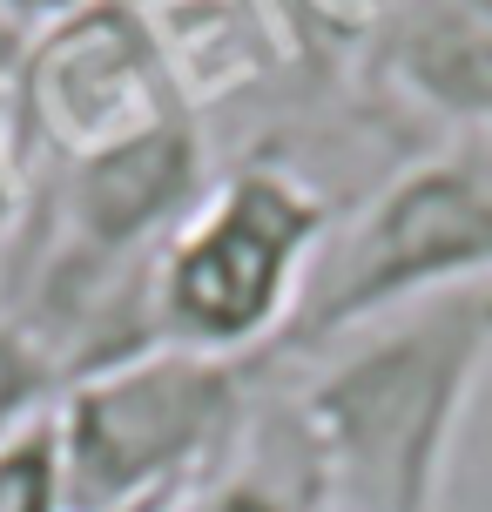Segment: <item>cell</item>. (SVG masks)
I'll return each instance as SVG.
<instances>
[{
  "label": "cell",
  "instance_id": "1",
  "mask_svg": "<svg viewBox=\"0 0 492 512\" xmlns=\"http://www.w3.org/2000/svg\"><path fill=\"white\" fill-rule=\"evenodd\" d=\"M290 371L284 391L324 459L331 512H439L459 425L492 371V283L385 310Z\"/></svg>",
  "mask_w": 492,
  "mask_h": 512
},
{
  "label": "cell",
  "instance_id": "5",
  "mask_svg": "<svg viewBox=\"0 0 492 512\" xmlns=\"http://www.w3.org/2000/svg\"><path fill=\"white\" fill-rule=\"evenodd\" d=\"M0 108L14 122L21 155L41 169L129 149L189 115L156 21L122 0H88L81 14L27 34Z\"/></svg>",
  "mask_w": 492,
  "mask_h": 512
},
{
  "label": "cell",
  "instance_id": "12",
  "mask_svg": "<svg viewBox=\"0 0 492 512\" xmlns=\"http://www.w3.org/2000/svg\"><path fill=\"white\" fill-rule=\"evenodd\" d=\"M122 7H142V14H162V7H176V0H122Z\"/></svg>",
  "mask_w": 492,
  "mask_h": 512
},
{
  "label": "cell",
  "instance_id": "2",
  "mask_svg": "<svg viewBox=\"0 0 492 512\" xmlns=\"http://www.w3.org/2000/svg\"><path fill=\"white\" fill-rule=\"evenodd\" d=\"M337 230L331 196L297 162H236L162 243L149 331L169 351L263 364L304 304L311 263Z\"/></svg>",
  "mask_w": 492,
  "mask_h": 512
},
{
  "label": "cell",
  "instance_id": "6",
  "mask_svg": "<svg viewBox=\"0 0 492 512\" xmlns=\"http://www.w3.org/2000/svg\"><path fill=\"white\" fill-rule=\"evenodd\" d=\"M378 95L452 135L492 128V0H391L371 34Z\"/></svg>",
  "mask_w": 492,
  "mask_h": 512
},
{
  "label": "cell",
  "instance_id": "7",
  "mask_svg": "<svg viewBox=\"0 0 492 512\" xmlns=\"http://www.w3.org/2000/svg\"><path fill=\"white\" fill-rule=\"evenodd\" d=\"M162 512H331L324 459H317L304 418L284 384H263L236 418V432L216 445V459L189 479Z\"/></svg>",
  "mask_w": 492,
  "mask_h": 512
},
{
  "label": "cell",
  "instance_id": "10",
  "mask_svg": "<svg viewBox=\"0 0 492 512\" xmlns=\"http://www.w3.org/2000/svg\"><path fill=\"white\" fill-rule=\"evenodd\" d=\"M21 203H27V155L14 142V122L0 108V256H7V236L21 223Z\"/></svg>",
  "mask_w": 492,
  "mask_h": 512
},
{
  "label": "cell",
  "instance_id": "3",
  "mask_svg": "<svg viewBox=\"0 0 492 512\" xmlns=\"http://www.w3.org/2000/svg\"><path fill=\"white\" fill-rule=\"evenodd\" d=\"M466 283H492V128L445 135L439 149L398 162L351 216H337L304 304L263 364H290L385 310Z\"/></svg>",
  "mask_w": 492,
  "mask_h": 512
},
{
  "label": "cell",
  "instance_id": "11",
  "mask_svg": "<svg viewBox=\"0 0 492 512\" xmlns=\"http://www.w3.org/2000/svg\"><path fill=\"white\" fill-rule=\"evenodd\" d=\"M88 0H0V21L21 27V34H41V27L68 21V14H81Z\"/></svg>",
  "mask_w": 492,
  "mask_h": 512
},
{
  "label": "cell",
  "instance_id": "8",
  "mask_svg": "<svg viewBox=\"0 0 492 512\" xmlns=\"http://www.w3.org/2000/svg\"><path fill=\"white\" fill-rule=\"evenodd\" d=\"M0 512H68V479H61V438H54V405L0 438Z\"/></svg>",
  "mask_w": 492,
  "mask_h": 512
},
{
  "label": "cell",
  "instance_id": "13",
  "mask_svg": "<svg viewBox=\"0 0 492 512\" xmlns=\"http://www.w3.org/2000/svg\"><path fill=\"white\" fill-rule=\"evenodd\" d=\"M142 512H162V506H142Z\"/></svg>",
  "mask_w": 492,
  "mask_h": 512
},
{
  "label": "cell",
  "instance_id": "4",
  "mask_svg": "<svg viewBox=\"0 0 492 512\" xmlns=\"http://www.w3.org/2000/svg\"><path fill=\"white\" fill-rule=\"evenodd\" d=\"M257 391V364L196 358V351H135L54 398L68 512H142L169 506L236 432Z\"/></svg>",
  "mask_w": 492,
  "mask_h": 512
},
{
  "label": "cell",
  "instance_id": "9",
  "mask_svg": "<svg viewBox=\"0 0 492 512\" xmlns=\"http://www.w3.org/2000/svg\"><path fill=\"white\" fill-rule=\"evenodd\" d=\"M54 398H61V364L0 310V438L34 425Z\"/></svg>",
  "mask_w": 492,
  "mask_h": 512
}]
</instances>
